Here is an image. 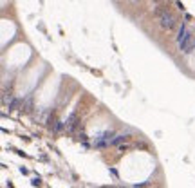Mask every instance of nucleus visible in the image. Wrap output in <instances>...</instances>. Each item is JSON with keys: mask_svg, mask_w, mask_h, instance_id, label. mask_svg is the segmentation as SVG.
<instances>
[{"mask_svg": "<svg viewBox=\"0 0 195 188\" xmlns=\"http://www.w3.org/2000/svg\"><path fill=\"white\" fill-rule=\"evenodd\" d=\"M161 25H163L164 29H172L175 25V22H174V16L168 13V11H164L163 15H161Z\"/></svg>", "mask_w": 195, "mask_h": 188, "instance_id": "nucleus-1", "label": "nucleus"}]
</instances>
